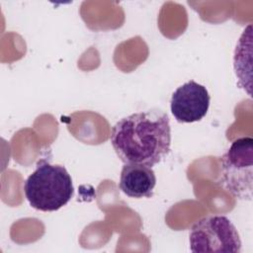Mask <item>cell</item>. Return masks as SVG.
<instances>
[{
  "mask_svg": "<svg viewBox=\"0 0 253 253\" xmlns=\"http://www.w3.org/2000/svg\"><path fill=\"white\" fill-rule=\"evenodd\" d=\"M211 97L208 89L194 80L179 86L172 94L170 109L179 123L201 121L208 113Z\"/></svg>",
  "mask_w": 253,
  "mask_h": 253,
  "instance_id": "cell-5",
  "label": "cell"
},
{
  "mask_svg": "<svg viewBox=\"0 0 253 253\" xmlns=\"http://www.w3.org/2000/svg\"><path fill=\"white\" fill-rule=\"evenodd\" d=\"M194 253H239L241 239L235 225L225 215H208L196 221L189 234Z\"/></svg>",
  "mask_w": 253,
  "mask_h": 253,
  "instance_id": "cell-4",
  "label": "cell"
},
{
  "mask_svg": "<svg viewBox=\"0 0 253 253\" xmlns=\"http://www.w3.org/2000/svg\"><path fill=\"white\" fill-rule=\"evenodd\" d=\"M110 140L124 164H142L152 168L171 149L169 117L160 110L131 114L115 124Z\"/></svg>",
  "mask_w": 253,
  "mask_h": 253,
  "instance_id": "cell-1",
  "label": "cell"
},
{
  "mask_svg": "<svg viewBox=\"0 0 253 253\" xmlns=\"http://www.w3.org/2000/svg\"><path fill=\"white\" fill-rule=\"evenodd\" d=\"M156 185V176L151 167L142 164H125L122 168L119 187L129 198H151Z\"/></svg>",
  "mask_w": 253,
  "mask_h": 253,
  "instance_id": "cell-6",
  "label": "cell"
},
{
  "mask_svg": "<svg viewBox=\"0 0 253 253\" xmlns=\"http://www.w3.org/2000/svg\"><path fill=\"white\" fill-rule=\"evenodd\" d=\"M221 184L234 198L252 200L253 138L244 136L232 141L221 156Z\"/></svg>",
  "mask_w": 253,
  "mask_h": 253,
  "instance_id": "cell-3",
  "label": "cell"
},
{
  "mask_svg": "<svg viewBox=\"0 0 253 253\" xmlns=\"http://www.w3.org/2000/svg\"><path fill=\"white\" fill-rule=\"evenodd\" d=\"M24 192L32 208L42 211H55L71 200L74 188L65 167L41 160L27 178Z\"/></svg>",
  "mask_w": 253,
  "mask_h": 253,
  "instance_id": "cell-2",
  "label": "cell"
}]
</instances>
